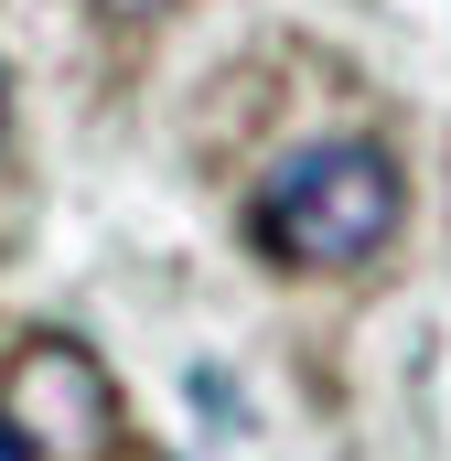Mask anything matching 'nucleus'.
I'll return each instance as SVG.
<instances>
[{
    "instance_id": "f257e3e1",
    "label": "nucleus",
    "mask_w": 451,
    "mask_h": 461,
    "mask_svg": "<svg viewBox=\"0 0 451 461\" xmlns=\"http://www.w3.org/2000/svg\"><path fill=\"white\" fill-rule=\"evenodd\" d=\"M398 215H409V183H398V150H387V140H312L301 161L269 172L247 236H258L269 268L344 279V268H365V258L398 236Z\"/></svg>"
},
{
    "instance_id": "f03ea898",
    "label": "nucleus",
    "mask_w": 451,
    "mask_h": 461,
    "mask_svg": "<svg viewBox=\"0 0 451 461\" xmlns=\"http://www.w3.org/2000/svg\"><path fill=\"white\" fill-rule=\"evenodd\" d=\"M129 451V408L118 375L76 333H32L0 365V461H118Z\"/></svg>"
},
{
    "instance_id": "7ed1b4c3",
    "label": "nucleus",
    "mask_w": 451,
    "mask_h": 461,
    "mask_svg": "<svg viewBox=\"0 0 451 461\" xmlns=\"http://www.w3.org/2000/svg\"><path fill=\"white\" fill-rule=\"evenodd\" d=\"M108 22H161V11H183V0H97Z\"/></svg>"
},
{
    "instance_id": "20e7f679",
    "label": "nucleus",
    "mask_w": 451,
    "mask_h": 461,
    "mask_svg": "<svg viewBox=\"0 0 451 461\" xmlns=\"http://www.w3.org/2000/svg\"><path fill=\"white\" fill-rule=\"evenodd\" d=\"M0 140H11V76H0Z\"/></svg>"
}]
</instances>
